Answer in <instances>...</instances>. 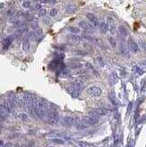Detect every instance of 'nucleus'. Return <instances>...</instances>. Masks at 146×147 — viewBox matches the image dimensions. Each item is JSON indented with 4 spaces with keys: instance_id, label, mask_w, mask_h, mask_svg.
Wrapping results in <instances>:
<instances>
[{
    "instance_id": "aec40b11",
    "label": "nucleus",
    "mask_w": 146,
    "mask_h": 147,
    "mask_svg": "<svg viewBox=\"0 0 146 147\" xmlns=\"http://www.w3.org/2000/svg\"><path fill=\"white\" fill-rule=\"evenodd\" d=\"M60 74H61L62 77H69V74H71V69H69V68H64V69H61Z\"/></svg>"
},
{
    "instance_id": "c85d7f7f",
    "label": "nucleus",
    "mask_w": 146,
    "mask_h": 147,
    "mask_svg": "<svg viewBox=\"0 0 146 147\" xmlns=\"http://www.w3.org/2000/svg\"><path fill=\"white\" fill-rule=\"evenodd\" d=\"M29 39H31V40H35V39H37V36H36V34H35V33L34 32H30L29 33Z\"/></svg>"
},
{
    "instance_id": "9b49d317",
    "label": "nucleus",
    "mask_w": 146,
    "mask_h": 147,
    "mask_svg": "<svg viewBox=\"0 0 146 147\" xmlns=\"http://www.w3.org/2000/svg\"><path fill=\"white\" fill-rule=\"evenodd\" d=\"M118 32H119V34H120V36L122 37L124 40H126V39L128 38L129 32H128L127 28H126L124 26H123V25H120L118 27Z\"/></svg>"
},
{
    "instance_id": "b1692460",
    "label": "nucleus",
    "mask_w": 146,
    "mask_h": 147,
    "mask_svg": "<svg viewBox=\"0 0 146 147\" xmlns=\"http://www.w3.org/2000/svg\"><path fill=\"white\" fill-rule=\"evenodd\" d=\"M76 6L75 5H69V6H67V8H66V12L69 13V14H72V13H74L76 11Z\"/></svg>"
},
{
    "instance_id": "ddd939ff",
    "label": "nucleus",
    "mask_w": 146,
    "mask_h": 147,
    "mask_svg": "<svg viewBox=\"0 0 146 147\" xmlns=\"http://www.w3.org/2000/svg\"><path fill=\"white\" fill-rule=\"evenodd\" d=\"M98 26H99L100 32H101V33H103V34H106L107 32L108 31V26H107V24L104 21V20H102V21L99 23Z\"/></svg>"
},
{
    "instance_id": "dca6fc26",
    "label": "nucleus",
    "mask_w": 146,
    "mask_h": 147,
    "mask_svg": "<svg viewBox=\"0 0 146 147\" xmlns=\"http://www.w3.org/2000/svg\"><path fill=\"white\" fill-rule=\"evenodd\" d=\"M119 51H120V53L122 54L124 57H129V51L126 45H124V43L120 45V48H119Z\"/></svg>"
},
{
    "instance_id": "72a5a7b5",
    "label": "nucleus",
    "mask_w": 146,
    "mask_h": 147,
    "mask_svg": "<svg viewBox=\"0 0 146 147\" xmlns=\"http://www.w3.org/2000/svg\"><path fill=\"white\" fill-rule=\"evenodd\" d=\"M43 23H44L45 24H48L49 23H50V19H49V18H44V19H43Z\"/></svg>"
},
{
    "instance_id": "2eb2a0df",
    "label": "nucleus",
    "mask_w": 146,
    "mask_h": 147,
    "mask_svg": "<svg viewBox=\"0 0 146 147\" xmlns=\"http://www.w3.org/2000/svg\"><path fill=\"white\" fill-rule=\"evenodd\" d=\"M67 39L71 43H79L81 41V38L77 34H74V33H71V34H68L67 35Z\"/></svg>"
},
{
    "instance_id": "39448f33",
    "label": "nucleus",
    "mask_w": 146,
    "mask_h": 147,
    "mask_svg": "<svg viewBox=\"0 0 146 147\" xmlns=\"http://www.w3.org/2000/svg\"><path fill=\"white\" fill-rule=\"evenodd\" d=\"M23 100H24V105L27 107H34L35 99L32 95H30V94H24V97H23Z\"/></svg>"
},
{
    "instance_id": "cd10ccee",
    "label": "nucleus",
    "mask_w": 146,
    "mask_h": 147,
    "mask_svg": "<svg viewBox=\"0 0 146 147\" xmlns=\"http://www.w3.org/2000/svg\"><path fill=\"white\" fill-rule=\"evenodd\" d=\"M108 42H109L110 44H111V46L113 47V48H115V40L113 38V37H112V36L108 37Z\"/></svg>"
},
{
    "instance_id": "f3484780",
    "label": "nucleus",
    "mask_w": 146,
    "mask_h": 147,
    "mask_svg": "<svg viewBox=\"0 0 146 147\" xmlns=\"http://www.w3.org/2000/svg\"><path fill=\"white\" fill-rule=\"evenodd\" d=\"M92 111L98 116H104V115L107 114V110L105 108H102V107H96V108L93 109Z\"/></svg>"
},
{
    "instance_id": "9d476101",
    "label": "nucleus",
    "mask_w": 146,
    "mask_h": 147,
    "mask_svg": "<svg viewBox=\"0 0 146 147\" xmlns=\"http://www.w3.org/2000/svg\"><path fill=\"white\" fill-rule=\"evenodd\" d=\"M107 26H108V30L111 33H115V19L112 17H107Z\"/></svg>"
},
{
    "instance_id": "6e6552de",
    "label": "nucleus",
    "mask_w": 146,
    "mask_h": 147,
    "mask_svg": "<svg viewBox=\"0 0 146 147\" xmlns=\"http://www.w3.org/2000/svg\"><path fill=\"white\" fill-rule=\"evenodd\" d=\"M79 26L80 28H82L83 30H85V31H88V32H93L94 31V28L95 26L93 25L91 23H88L87 21H80L79 23Z\"/></svg>"
},
{
    "instance_id": "bb28decb",
    "label": "nucleus",
    "mask_w": 146,
    "mask_h": 147,
    "mask_svg": "<svg viewBox=\"0 0 146 147\" xmlns=\"http://www.w3.org/2000/svg\"><path fill=\"white\" fill-rule=\"evenodd\" d=\"M57 14H58V9H57V8L51 9V11H50V16H52V17H54V16H57Z\"/></svg>"
},
{
    "instance_id": "c9c22d12",
    "label": "nucleus",
    "mask_w": 146,
    "mask_h": 147,
    "mask_svg": "<svg viewBox=\"0 0 146 147\" xmlns=\"http://www.w3.org/2000/svg\"><path fill=\"white\" fill-rule=\"evenodd\" d=\"M131 108H132V103H130V104H129V107H128V112H130Z\"/></svg>"
},
{
    "instance_id": "e433bc0d",
    "label": "nucleus",
    "mask_w": 146,
    "mask_h": 147,
    "mask_svg": "<svg viewBox=\"0 0 146 147\" xmlns=\"http://www.w3.org/2000/svg\"><path fill=\"white\" fill-rule=\"evenodd\" d=\"M41 3H48V0H40Z\"/></svg>"
},
{
    "instance_id": "f704fd0d",
    "label": "nucleus",
    "mask_w": 146,
    "mask_h": 147,
    "mask_svg": "<svg viewBox=\"0 0 146 147\" xmlns=\"http://www.w3.org/2000/svg\"><path fill=\"white\" fill-rule=\"evenodd\" d=\"M56 2V0H48V3H50V4H53Z\"/></svg>"
},
{
    "instance_id": "20e7f679",
    "label": "nucleus",
    "mask_w": 146,
    "mask_h": 147,
    "mask_svg": "<svg viewBox=\"0 0 146 147\" xmlns=\"http://www.w3.org/2000/svg\"><path fill=\"white\" fill-rule=\"evenodd\" d=\"M87 93L91 97H100L102 95V89L98 87L92 86L87 89Z\"/></svg>"
},
{
    "instance_id": "412c9836",
    "label": "nucleus",
    "mask_w": 146,
    "mask_h": 147,
    "mask_svg": "<svg viewBox=\"0 0 146 147\" xmlns=\"http://www.w3.org/2000/svg\"><path fill=\"white\" fill-rule=\"evenodd\" d=\"M22 6L24 7V9H30L32 7V2L30 0H25V1L23 2Z\"/></svg>"
},
{
    "instance_id": "f8f14e48",
    "label": "nucleus",
    "mask_w": 146,
    "mask_h": 147,
    "mask_svg": "<svg viewBox=\"0 0 146 147\" xmlns=\"http://www.w3.org/2000/svg\"><path fill=\"white\" fill-rule=\"evenodd\" d=\"M87 18L89 20V22L91 23V24L95 26V27H96V25H98V24H99L98 17H96V16H95L94 14H92V13H88V14H87Z\"/></svg>"
},
{
    "instance_id": "1a4fd4ad",
    "label": "nucleus",
    "mask_w": 146,
    "mask_h": 147,
    "mask_svg": "<svg viewBox=\"0 0 146 147\" xmlns=\"http://www.w3.org/2000/svg\"><path fill=\"white\" fill-rule=\"evenodd\" d=\"M62 125L66 126V127H71L75 125V119L72 116H64L61 120Z\"/></svg>"
},
{
    "instance_id": "f257e3e1",
    "label": "nucleus",
    "mask_w": 146,
    "mask_h": 147,
    "mask_svg": "<svg viewBox=\"0 0 146 147\" xmlns=\"http://www.w3.org/2000/svg\"><path fill=\"white\" fill-rule=\"evenodd\" d=\"M46 117H47V123L54 125L58 124L59 120H60V115H59V113L57 111L52 110L47 112Z\"/></svg>"
},
{
    "instance_id": "6ab92c4d",
    "label": "nucleus",
    "mask_w": 146,
    "mask_h": 147,
    "mask_svg": "<svg viewBox=\"0 0 146 147\" xmlns=\"http://www.w3.org/2000/svg\"><path fill=\"white\" fill-rule=\"evenodd\" d=\"M29 40H30L29 37H27V38L24 41V43H23V49H24V51L29 50V48H30V41Z\"/></svg>"
},
{
    "instance_id": "a878e982",
    "label": "nucleus",
    "mask_w": 146,
    "mask_h": 147,
    "mask_svg": "<svg viewBox=\"0 0 146 147\" xmlns=\"http://www.w3.org/2000/svg\"><path fill=\"white\" fill-rule=\"evenodd\" d=\"M33 32L35 33V34H36V36H37V38H40V37L43 35V30L41 29V28H37V29H35V30H33Z\"/></svg>"
},
{
    "instance_id": "a211bd4d",
    "label": "nucleus",
    "mask_w": 146,
    "mask_h": 147,
    "mask_svg": "<svg viewBox=\"0 0 146 147\" xmlns=\"http://www.w3.org/2000/svg\"><path fill=\"white\" fill-rule=\"evenodd\" d=\"M68 30L74 34H78V33H80V29L79 27H76V26H69V27H68Z\"/></svg>"
},
{
    "instance_id": "5701e85b",
    "label": "nucleus",
    "mask_w": 146,
    "mask_h": 147,
    "mask_svg": "<svg viewBox=\"0 0 146 147\" xmlns=\"http://www.w3.org/2000/svg\"><path fill=\"white\" fill-rule=\"evenodd\" d=\"M18 117L20 118L23 121H27L28 120V115L26 113H19L18 114Z\"/></svg>"
},
{
    "instance_id": "473e14b6",
    "label": "nucleus",
    "mask_w": 146,
    "mask_h": 147,
    "mask_svg": "<svg viewBox=\"0 0 146 147\" xmlns=\"http://www.w3.org/2000/svg\"><path fill=\"white\" fill-rule=\"evenodd\" d=\"M12 146H13V144H12V143L8 142V143H6V144H4V145L2 146V147H12Z\"/></svg>"
},
{
    "instance_id": "7c9ffc66",
    "label": "nucleus",
    "mask_w": 146,
    "mask_h": 147,
    "mask_svg": "<svg viewBox=\"0 0 146 147\" xmlns=\"http://www.w3.org/2000/svg\"><path fill=\"white\" fill-rule=\"evenodd\" d=\"M139 44H140V46H141L142 48L143 49V50H144V51H146V42H145V41L140 40V42H139Z\"/></svg>"
},
{
    "instance_id": "393cba45",
    "label": "nucleus",
    "mask_w": 146,
    "mask_h": 147,
    "mask_svg": "<svg viewBox=\"0 0 146 147\" xmlns=\"http://www.w3.org/2000/svg\"><path fill=\"white\" fill-rule=\"evenodd\" d=\"M52 143L56 144H64V141L62 139H60V138H53V139H51Z\"/></svg>"
},
{
    "instance_id": "58836bf2",
    "label": "nucleus",
    "mask_w": 146,
    "mask_h": 147,
    "mask_svg": "<svg viewBox=\"0 0 146 147\" xmlns=\"http://www.w3.org/2000/svg\"><path fill=\"white\" fill-rule=\"evenodd\" d=\"M49 147H53V146H49Z\"/></svg>"
},
{
    "instance_id": "4c0bfd02",
    "label": "nucleus",
    "mask_w": 146,
    "mask_h": 147,
    "mask_svg": "<svg viewBox=\"0 0 146 147\" xmlns=\"http://www.w3.org/2000/svg\"><path fill=\"white\" fill-rule=\"evenodd\" d=\"M4 145V141L3 140H1V147Z\"/></svg>"
},
{
    "instance_id": "0eeeda50",
    "label": "nucleus",
    "mask_w": 146,
    "mask_h": 147,
    "mask_svg": "<svg viewBox=\"0 0 146 147\" xmlns=\"http://www.w3.org/2000/svg\"><path fill=\"white\" fill-rule=\"evenodd\" d=\"M128 48H129V50H130L132 52H134V53H137V52H139V51H140L138 43L136 42H134V40H133L132 38H129V40H128Z\"/></svg>"
},
{
    "instance_id": "423d86ee",
    "label": "nucleus",
    "mask_w": 146,
    "mask_h": 147,
    "mask_svg": "<svg viewBox=\"0 0 146 147\" xmlns=\"http://www.w3.org/2000/svg\"><path fill=\"white\" fill-rule=\"evenodd\" d=\"M61 65H62V60L56 58V59L53 60L52 61H51V62L48 64V69H50V71H56V69H60Z\"/></svg>"
},
{
    "instance_id": "4be33fe9",
    "label": "nucleus",
    "mask_w": 146,
    "mask_h": 147,
    "mask_svg": "<svg viewBox=\"0 0 146 147\" xmlns=\"http://www.w3.org/2000/svg\"><path fill=\"white\" fill-rule=\"evenodd\" d=\"M75 126H76V128H77V129L82 130V129H84V128H86L88 125H85V124L83 123V121H82V122H78V123H75Z\"/></svg>"
},
{
    "instance_id": "f03ea898",
    "label": "nucleus",
    "mask_w": 146,
    "mask_h": 147,
    "mask_svg": "<svg viewBox=\"0 0 146 147\" xmlns=\"http://www.w3.org/2000/svg\"><path fill=\"white\" fill-rule=\"evenodd\" d=\"M83 123L87 125H94L98 123V116H96L94 112L92 111V115L91 116H86L83 117L82 119Z\"/></svg>"
},
{
    "instance_id": "c756f323",
    "label": "nucleus",
    "mask_w": 146,
    "mask_h": 147,
    "mask_svg": "<svg viewBox=\"0 0 146 147\" xmlns=\"http://www.w3.org/2000/svg\"><path fill=\"white\" fill-rule=\"evenodd\" d=\"M38 15H39V16H44L45 15H46V10H45L44 8H41L39 10V13H38Z\"/></svg>"
},
{
    "instance_id": "7ed1b4c3",
    "label": "nucleus",
    "mask_w": 146,
    "mask_h": 147,
    "mask_svg": "<svg viewBox=\"0 0 146 147\" xmlns=\"http://www.w3.org/2000/svg\"><path fill=\"white\" fill-rule=\"evenodd\" d=\"M81 88H82V86L75 84V83H72L71 86L69 87V88H67V90L69 94H71V95L73 96V97H78V96L79 95V93H80Z\"/></svg>"
},
{
    "instance_id": "4468645a",
    "label": "nucleus",
    "mask_w": 146,
    "mask_h": 147,
    "mask_svg": "<svg viewBox=\"0 0 146 147\" xmlns=\"http://www.w3.org/2000/svg\"><path fill=\"white\" fill-rule=\"evenodd\" d=\"M13 42V37L12 36H8L6 38H4L2 41V44H3V48L4 49H8V47L11 45V43Z\"/></svg>"
},
{
    "instance_id": "2f4dec72",
    "label": "nucleus",
    "mask_w": 146,
    "mask_h": 147,
    "mask_svg": "<svg viewBox=\"0 0 146 147\" xmlns=\"http://www.w3.org/2000/svg\"><path fill=\"white\" fill-rule=\"evenodd\" d=\"M32 28H33V30L39 28V24H38V23L37 22H33V23H32Z\"/></svg>"
}]
</instances>
